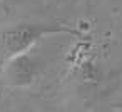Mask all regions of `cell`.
<instances>
[{"instance_id": "7a4b0ae2", "label": "cell", "mask_w": 122, "mask_h": 112, "mask_svg": "<svg viewBox=\"0 0 122 112\" xmlns=\"http://www.w3.org/2000/svg\"><path fill=\"white\" fill-rule=\"evenodd\" d=\"M40 75V60L30 50L12 55L5 60L4 77L7 84L14 89L30 87Z\"/></svg>"}, {"instance_id": "3957f363", "label": "cell", "mask_w": 122, "mask_h": 112, "mask_svg": "<svg viewBox=\"0 0 122 112\" xmlns=\"http://www.w3.org/2000/svg\"><path fill=\"white\" fill-rule=\"evenodd\" d=\"M75 79L85 87H97L104 79V69L94 57L77 55L72 60Z\"/></svg>"}, {"instance_id": "6da1fadb", "label": "cell", "mask_w": 122, "mask_h": 112, "mask_svg": "<svg viewBox=\"0 0 122 112\" xmlns=\"http://www.w3.org/2000/svg\"><path fill=\"white\" fill-rule=\"evenodd\" d=\"M57 34H70L75 37H82V30L57 24V22H19L5 27L0 32V52L4 59H10L12 55L32 50L37 42L49 35Z\"/></svg>"}]
</instances>
